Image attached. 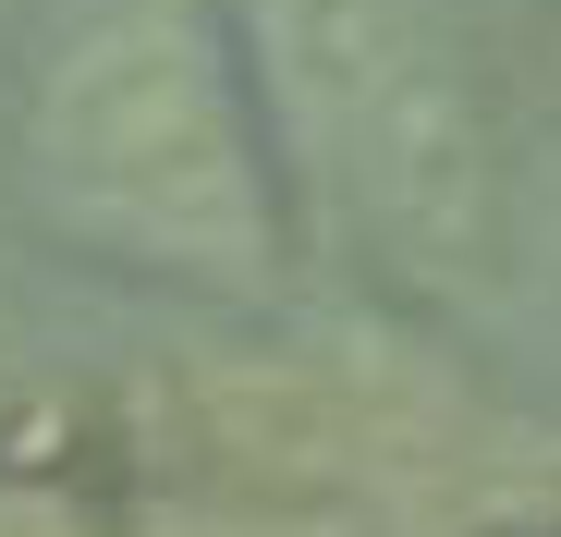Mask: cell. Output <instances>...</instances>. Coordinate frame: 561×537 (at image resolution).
Here are the masks:
<instances>
[{
    "label": "cell",
    "instance_id": "obj_1",
    "mask_svg": "<svg viewBox=\"0 0 561 537\" xmlns=\"http://www.w3.org/2000/svg\"><path fill=\"white\" fill-rule=\"evenodd\" d=\"M37 196L135 268H183V282H256L268 268L244 111L220 85V49L183 13H111L99 37L49 61Z\"/></svg>",
    "mask_w": 561,
    "mask_h": 537
},
{
    "label": "cell",
    "instance_id": "obj_2",
    "mask_svg": "<svg viewBox=\"0 0 561 537\" xmlns=\"http://www.w3.org/2000/svg\"><path fill=\"white\" fill-rule=\"evenodd\" d=\"M268 49H280V99H294L318 171L366 232L415 268L477 256L489 147H477V99H463V61L427 0H268Z\"/></svg>",
    "mask_w": 561,
    "mask_h": 537
}]
</instances>
